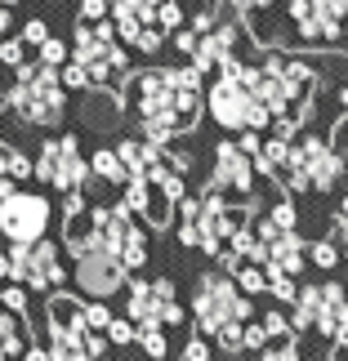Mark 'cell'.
<instances>
[{
    "label": "cell",
    "instance_id": "obj_1",
    "mask_svg": "<svg viewBox=\"0 0 348 361\" xmlns=\"http://www.w3.org/2000/svg\"><path fill=\"white\" fill-rule=\"evenodd\" d=\"M13 72H18V85H13V94H9L13 116L27 121V125H40V130L59 125L63 107H67V90H63L59 67H49V63H18Z\"/></svg>",
    "mask_w": 348,
    "mask_h": 361
},
{
    "label": "cell",
    "instance_id": "obj_2",
    "mask_svg": "<svg viewBox=\"0 0 348 361\" xmlns=\"http://www.w3.org/2000/svg\"><path fill=\"white\" fill-rule=\"evenodd\" d=\"M130 107L138 116V130H143V138H152V143L170 147L179 130V90L170 80V67H157V72H143L138 80H130Z\"/></svg>",
    "mask_w": 348,
    "mask_h": 361
},
{
    "label": "cell",
    "instance_id": "obj_3",
    "mask_svg": "<svg viewBox=\"0 0 348 361\" xmlns=\"http://www.w3.org/2000/svg\"><path fill=\"white\" fill-rule=\"evenodd\" d=\"M45 312H49V353L59 361H85L107 353V330H94L85 322V303L54 290Z\"/></svg>",
    "mask_w": 348,
    "mask_h": 361
},
{
    "label": "cell",
    "instance_id": "obj_4",
    "mask_svg": "<svg viewBox=\"0 0 348 361\" xmlns=\"http://www.w3.org/2000/svg\"><path fill=\"white\" fill-rule=\"evenodd\" d=\"M236 224L241 219L232 214L224 192H201V197L179 201V245H201L205 255H219Z\"/></svg>",
    "mask_w": 348,
    "mask_h": 361
},
{
    "label": "cell",
    "instance_id": "obj_5",
    "mask_svg": "<svg viewBox=\"0 0 348 361\" xmlns=\"http://www.w3.org/2000/svg\"><path fill=\"white\" fill-rule=\"evenodd\" d=\"M192 317H197V330L210 339L215 330L228 326V322H250V317H255V303L236 286L232 272L228 276L224 272H201L197 290H192Z\"/></svg>",
    "mask_w": 348,
    "mask_h": 361
},
{
    "label": "cell",
    "instance_id": "obj_6",
    "mask_svg": "<svg viewBox=\"0 0 348 361\" xmlns=\"http://www.w3.org/2000/svg\"><path fill=\"white\" fill-rule=\"evenodd\" d=\"M72 59L85 63V72L94 76V85H116V80L130 72V54H125L112 18L80 23L76 36H72Z\"/></svg>",
    "mask_w": 348,
    "mask_h": 361
},
{
    "label": "cell",
    "instance_id": "obj_7",
    "mask_svg": "<svg viewBox=\"0 0 348 361\" xmlns=\"http://www.w3.org/2000/svg\"><path fill=\"white\" fill-rule=\"evenodd\" d=\"M348 174V161L330 147V138H299L290 147V165H286V188L295 192H330Z\"/></svg>",
    "mask_w": 348,
    "mask_h": 361
},
{
    "label": "cell",
    "instance_id": "obj_8",
    "mask_svg": "<svg viewBox=\"0 0 348 361\" xmlns=\"http://www.w3.org/2000/svg\"><path fill=\"white\" fill-rule=\"evenodd\" d=\"M85 219H90V228L99 232L103 250H112L130 272H138L148 263V237H143V228L134 224L130 205H94V210H85Z\"/></svg>",
    "mask_w": 348,
    "mask_h": 361
},
{
    "label": "cell",
    "instance_id": "obj_9",
    "mask_svg": "<svg viewBox=\"0 0 348 361\" xmlns=\"http://www.w3.org/2000/svg\"><path fill=\"white\" fill-rule=\"evenodd\" d=\"M125 317H130L134 326H179L184 322V303L174 295V281H148V276H134V281H125Z\"/></svg>",
    "mask_w": 348,
    "mask_h": 361
},
{
    "label": "cell",
    "instance_id": "obj_10",
    "mask_svg": "<svg viewBox=\"0 0 348 361\" xmlns=\"http://www.w3.org/2000/svg\"><path fill=\"white\" fill-rule=\"evenodd\" d=\"M9 281H23L32 290H59L67 281L63 263H59V245L36 237V241H13L9 245Z\"/></svg>",
    "mask_w": 348,
    "mask_h": 361
},
{
    "label": "cell",
    "instance_id": "obj_11",
    "mask_svg": "<svg viewBox=\"0 0 348 361\" xmlns=\"http://www.w3.org/2000/svg\"><path fill=\"white\" fill-rule=\"evenodd\" d=\"M286 13H290V23L299 27V40H304V45L348 49V40H344L348 13L340 9V0H290Z\"/></svg>",
    "mask_w": 348,
    "mask_h": 361
},
{
    "label": "cell",
    "instance_id": "obj_12",
    "mask_svg": "<svg viewBox=\"0 0 348 361\" xmlns=\"http://www.w3.org/2000/svg\"><path fill=\"white\" fill-rule=\"evenodd\" d=\"M40 183H49V188H59V192H72V188H85V178H90V161L80 157V143L72 134H63V138H49L45 147H40V157H36V170H32Z\"/></svg>",
    "mask_w": 348,
    "mask_h": 361
},
{
    "label": "cell",
    "instance_id": "obj_13",
    "mask_svg": "<svg viewBox=\"0 0 348 361\" xmlns=\"http://www.w3.org/2000/svg\"><path fill=\"white\" fill-rule=\"evenodd\" d=\"M72 281H76V290L85 299H112L116 290H125V281H130V268H125L112 250L94 245L90 255H76Z\"/></svg>",
    "mask_w": 348,
    "mask_h": 361
},
{
    "label": "cell",
    "instance_id": "obj_14",
    "mask_svg": "<svg viewBox=\"0 0 348 361\" xmlns=\"http://www.w3.org/2000/svg\"><path fill=\"white\" fill-rule=\"evenodd\" d=\"M49 201L40 197V192H23L13 188L5 201H0V232H5L9 241H36L49 232Z\"/></svg>",
    "mask_w": 348,
    "mask_h": 361
},
{
    "label": "cell",
    "instance_id": "obj_15",
    "mask_svg": "<svg viewBox=\"0 0 348 361\" xmlns=\"http://www.w3.org/2000/svg\"><path fill=\"white\" fill-rule=\"evenodd\" d=\"M255 99H259L255 90L241 85L232 72H224V67H219V80L210 85V94H205V107H210V116L224 125V130L241 134L246 125H250V103H255Z\"/></svg>",
    "mask_w": 348,
    "mask_h": 361
},
{
    "label": "cell",
    "instance_id": "obj_16",
    "mask_svg": "<svg viewBox=\"0 0 348 361\" xmlns=\"http://www.w3.org/2000/svg\"><path fill=\"white\" fill-rule=\"evenodd\" d=\"M205 192H224V197H246L255 192V161L241 143H219L215 147V170L205 178Z\"/></svg>",
    "mask_w": 348,
    "mask_h": 361
},
{
    "label": "cell",
    "instance_id": "obj_17",
    "mask_svg": "<svg viewBox=\"0 0 348 361\" xmlns=\"http://www.w3.org/2000/svg\"><path fill=\"white\" fill-rule=\"evenodd\" d=\"M232 49H236V27L232 23H215L210 32H201L197 36V49H192V63L201 67V72H219V63L232 59Z\"/></svg>",
    "mask_w": 348,
    "mask_h": 361
},
{
    "label": "cell",
    "instance_id": "obj_18",
    "mask_svg": "<svg viewBox=\"0 0 348 361\" xmlns=\"http://www.w3.org/2000/svg\"><path fill=\"white\" fill-rule=\"evenodd\" d=\"M116 152H121V161H125V170H130V174L157 178L165 170V147L152 143V138H121Z\"/></svg>",
    "mask_w": 348,
    "mask_h": 361
},
{
    "label": "cell",
    "instance_id": "obj_19",
    "mask_svg": "<svg viewBox=\"0 0 348 361\" xmlns=\"http://www.w3.org/2000/svg\"><path fill=\"white\" fill-rule=\"evenodd\" d=\"M268 263H277V268L290 272V276L304 272V263H308V245H304V237H299L295 228H282L268 241Z\"/></svg>",
    "mask_w": 348,
    "mask_h": 361
},
{
    "label": "cell",
    "instance_id": "obj_20",
    "mask_svg": "<svg viewBox=\"0 0 348 361\" xmlns=\"http://www.w3.org/2000/svg\"><path fill=\"white\" fill-rule=\"evenodd\" d=\"M344 322H348V295H344V286L326 281L322 286V299H317V322H313V330L330 339Z\"/></svg>",
    "mask_w": 348,
    "mask_h": 361
},
{
    "label": "cell",
    "instance_id": "obj_21",
    "mask_svg": "<svg viewBox=\"0 0 348 361\" xmlns=\"http://www.w3.org/2000/svg\"><path fill=\"white\" fill-rule=\"evenodd\" d=\"M290 147H295V138H282V134H268L255 157V170H263L268 178H277L282 183L286 178V165H290Z\"/></svg>",
    "mask_w": 348,
    "mask_h": 361
},
{
    "label": "cell",
    "instance_id": "obj_22",
    "mask_svg": "<svg viewBox=\"0 0 348 361\" xmlns=\"http://www.w3.org/2000/svg\"><path fill=\"white\" fill-rule=\"evenodd\" d=\"M90 174H99L103 183H121L125 188V178H130V170H125V161H121V152L116 147H99L90 157Z\"/></svg>",
    "mask_w": 348,
    "mask_h": 361
},
{
    "label": "cell",
    "instance_id": "obj_23",
    "mask_svg": "<svg viewBox=\"0 0 348 361\" xmlns=\"http://www.w3.org/2000/svg\"><path fill=\"white\" fill-rule=\"evenodd\" d=\"M317 299H322V286H299L295 303H290V322H295V330H313V322H317Z\"/></svg>",
    "mask_w": 348,
    "mask_h": 361
},
{
    "label": "cell",
    "instance_id": "obj_24",
    "mask_svg": "<svg viewBox=\"0 0 348 361\" xmlns=\"http://www.w3.org/2000/svg\"><path fill=\"white\" fill-rule=\"evenodd\" d=\"M23 353H27V343L18 335V312L0 308V357H23Z\"/></svg>",
    "mask_w": 348,
    "mask_h": 361
},
{
    "label": "cell",
    "instance_id": "obj_25",
    "mask_svg": "<svg viewBox=\"0 0 348 361\" xmlns=\"http://www.w3.org/2000/svg\"><path fill=\"white\" fill-rule=\"evenodd\" d=\"M232 276H236V286H241L250 299L268 290V272H263V263H250V259H241V263H236V272H232Z\"/></svg>",
    "mask_w": 348,
    "mask_h": 361
},
{
    "label": "cell",
    "instance_id": "obj_26",
    "mask_svg": "<svg viewBox=\"0 0 348 361\" xmlns=\"http://www.w3.org/2000/svg\"><path fill=\"white\" fill-rule=\"evenodd\" d=\"M138 348H143L148 357H165L170 353V339H165V326H138Z\"/></svg>",
    "mask_w": 348,
    "mask_h": 361
},
{
    "label": "cell",
    "instance_id": "obj_27",
    "mask_svg": "<svg viewBox=\"0 0 348 361\" xmlns=\"http://www.w3.org/2000/svg\"><path fill=\"white\" fill-rule=\"evenodd\" d=\"M0 174H9V178H32V161L27 157H18V152H13L9 143H0Z\"/></svg>",
    "mask_w": 348,
    "mask_h": 361
},
{
    "label": "cell",
    "instance_id": "obj_28",
    "mask_svg": "<svg viewBox=\"0 0 348 361\" xmlns=\"http://www.w3.org/2000/svg\"><path fill=\"white\" fill-rule=\"evenodd\" d=\"M157 188H161V197L170 201V205H179V201L188 197V183H184V174H179V170H170V165H165V170L157 174Z\"/></svg>",
    "mask_w": 348,
    "mask_h": 361
},
{
    "label": "cell",
    "instance_id": "obj_29",
    "mask_svg": "<svg viewBox=\"0 0 348 361\" xmlns=\"http://www.w3.org/2000/svg\"><path fill=\"white\" fill-rule=\"evenodd\" d=\"M241 335H246V322H228V326H219L210 339H215V343H219V348H224V353H246Z\"/></svg>",
    "mask_w": 348,
    "mask_h": 361
},
{
    "label": "cell",
    "instance_id": "obj_30",
    "mask_svg": "<svg viewBox=\"0 0 348 361\" xmlns=\"http://www.w3.org/2000/svg\"><path fill=\"white\" fill-rule=\"evenodd\" d=\"M59 76H63V90H90L94 85V76L85 72V63H76V59H67L59 67Z\"/></svg>",
    "mask_w": 348,
    "mask_h": 361
},
{
    "label": "cell",
    "instance_id": "obj_31",
    "mask_svg": "<svg viewBox=\"0 0 348 361\" xmlns=\"http://www.w3.org/2000/svg\"><path fill=\"white\" fill-rule=\"evenodd\" d=\"M134 339H138V326L130 322V317H112V322H107V343H116V348H130Z\"/></svg>",
    "mask_w": 348,
    "mask_h": 361
},
{
    "label": "cell",
    "instance_id": "obj_32",
    "mask_svg": "<svg viewBox=\"0 0 348 361\" xmlns=\"http://www.w3.org/2000/svg\"><path fill=\"white\" fill-rule=\"evenodd\" d=\"M263 330H268V339H282V343H295V322L282 312H263Z\"/></svg>",
    "mask_w": 348,
    "mask_h": 361
},
{
    "label": "cell",
    "instance_id": "obj_33",
    "mask_svg": "<svg viewBox=\"0 0 348 361\" xmlns=\"http://www.w3.org/2000/svg\"><path fill=\"white\" fill-rule=\"evenodd\" d=\"M340 259H344V250H340L335 241H317V245L308 250V263H317L322 272H330V268H335Z\"/></svg>",
    "mask_w": 348,
    "mask_h": 361
},
{
    "label": "cell",
    "instance_id": "obj_34",
    "mask_svg": "<svg viewBox=\"0 0 348 361\" xmlns=\"http://www.w3.org/2000/svg\"><path fill=\"white\" fill-rule=\"evenodd\" d=\"M130 45H134L138 54H148V59H152V54H157V49L165 45V32H161V27H157V23H148V27H143V32H138V36L130 40Z\"/></svg>",
    "mask_w": 348,
    "mask_h": 361
},
{
    "label": "cell",
    "instance_id": "obj_35",
    "mask_svg": "<svg viewBox=\"0 0 348 361\" xmlns=\"http://www.w3.org/2000/svg\"><path fill=\"white\" fill-rule=\"evenodd\" d=\"M157 27H161V32L184 27V9H179V0H161V5H157Z\"/></svg>",
    "mask_w": 348,
    "mask_h": 361
},
{
    "label": "cell",
    "instance_id": "obj_36",
    "mask_svg": "<svg viewBox=\"0 0 348 361\" xmlns=\"http://www.w3.org/2000/svg\"><path fill=\"white\" fill-rule=\"evenodd\" d=\"M36 49H40V63H49V67H63L67 63V45H63V40H54V36H45Z\"/></svg>",
    "mask_w": 348,
    "mask_h": 361
},
{
    "label": "cell",
    "instance_id": "obj_37",
    "mask_svg": "<svg viewBox=\"0 0 348 361\" xmlns=\"http://www.w3.org/2000/svg\"><path fill=\"white\" fill-rule=\"evenodd\" d=\"M0 308H9V312H27V286L18 281V286H5V290H0Z\"/></svg>",
    "mask_w": 348,
    "mask_h": 361
},
{
    "label": "cell",
    "instance_id": "obj_38",
    "mask_svg": "<svg viewBox=\"0 0 348 361\" xmlns=\"http://www.w3.org/2000/svg\"><path fill=\"white\" fill-rule=\"evenodd\" d=\"M112 308H107V299H94V303H85V322L94 326V330H107V322H112Z\"/></svg>",
    "mask_w": 348,
    "mask_h": 361
},
{
    "label": "cell",
    "instance_id": "obj_39",
    "mask_svg": "<svg viewBox=\"0 0 348 361\" xmlns=\"http://www.w3.org/2000/svg\"><path fill=\"white\" fill-rule=\"evenodd\" d=\"M268 219H272V224H277V228H295V224H299V214H295V205H290L286 197H282V201H272V210H268Z\"/></svg>",
    "mask_w": 348,
    "mask_h": 361
},
{
    "label": "cell",
    "instance_id": "obj_40",
    "mask_svg": "<svg viewBox=\"0 0 348 361\" xmlns=\"http://www.w3.org/2000/svg\"><path fill=\"white\" fill-rule=\"evenodd\" d=\"M241 343H246V353H263V343H268V330H263V322H246Z\"/></svg>",
    "mask_w": 348,
    "mask_h": 361
},
{
    "label": "cell",
    "instance_id": "obj_41",
    "mask_svg": "<svg viewBox=\"0 0 348 361\" xmlns=\"http://www.w3.org/2000/svg\"><path fill=\"white\" fill-rule=\"evenodd\" d=\"M107 13H112L107 0H80V23H99V18H107Z\"/></svg>",
    "mask_w": 348,
    "mask_h": 361
},
{
    "label": "cell",
    "instance_id": "obj_42",
    "mask_svg": "<svg viewBox=\"0 0 348 361\" xmlns=\"http://www.w3.org/2000/svg\"><path fill=\"white\" fill-rule=\"evenodd\" d=\"M23 49H27V40H0V63H9V67H18L23 63Z\"/></svg>",
    "mask_w": 348,
    "mask_h": 361
},
{
    "label": "cell",
    "instance_id": "obj_43",
    "mask_svg": "<svg viewBox=\"0 0 348 361\" xmlns=\"http://www.w3.org/2000/svg\"><path fill=\"white\" fill-rule=\"evenodd\" d=\"M18 36L27 40V45H40V40L49 36V23H45V18H32V23H23V32H18Z\"/></svg>",
    "mask_w": 348,
    "mask_h": 361
},
{
    "label": "cell",
    "instance_id": "obj_44",
    "mask_svg": "<svg viewBox=\"0 0 348 361\" xmlns=\"http://www.w3.org/2000/svg\"><path fill=\"white\" fill-rule=\"evenodd\" d=\"M197 36H201V32H192V27H174V49L192 59V49H197Z\"/></svg>",
    "mask_w": 348,
    "mask_h": 361
},
{
    "label": "cell",
    "instance_id": "obj_45",
    "mask_svg": "<svg viewBox=\"0 0 348 361\" xmlns=\"http://www.w3.org/2000/svg\"><path fill=\"white\" fill-rule=\"evenodd\" d=\"M330 147H335L340 157L348 161V112L340 116V125H335V130H330Z\"/></svg>",
    "mask_w": 348,
    "mask_h": 361
},
{
    "label": "cell",
    "instance_id": "obj_46",
    "mask_svg": "<svg viewBox=\"0 0 348 361\" xmlns=\"http://www.w3.org/2000/svg\"><path fill=\"white\" fill-rule=\"evenodd\" d=\"M184 357H188V361H205V357H210V343H205V335H192V339L184 343Z\"/></svg>",
    "mask_w": 348,
    "mask_h": 361
},
{
    "label": "cell",
    "instance_id": "obj_47",
    "mask_svg": "<svg viewBox=\"0 0 348 361\" xmlns=\"http://www.w3.org/2000/svg\"><path fill=\"white\" fill-rule=\"evenodd\" d=\"M165 165H170V170H179V174H188V170H192V157H188V152H170V157H165Z\"/></svg>",
    "mask_w": 348,
    "mask_h": 361
},
{
    "label": "cell",
    "instance_id": "obj_48",
    "mask_svg": "<svg viewBox=\"0 0 348 361\" xmlns=\"http://www.w3.org/2000/svg\"><path fill=\"white\" fill-rule=\"evenodd\" d=\"M228 5H232L236 13H259L263 5H268V0H228Z\"/></svg>",
    "mask_w": 348,
    "mask_h": 361
},
{
    "label": "cell",
    "instance_id": "obj_49",
    "mask_svg": "<svg viewBox=\"0 0 348 361\" xmlns=\"http://www.w3.org/2000/svg\"><path fill=\"white\" fill-rule=\"evenodd\" d=\"M13 188H18V178H9V174H0V201H5V197H9V192H13Z\"/></svg>",
    "mask_w": 348,
    "mask_h": 361
},
{
    "label": "cell",
    "instance_id": "obj_50",
    "mask_svg": "<svg viewBox=\"0 0 348 361\" xmlns=\"http://www.w3.org/2000/svg\"><path fill=\"white\" fill-rule=\"evenodd\" d=\"M330 343H335V348H348V322L335 330V335H330Z\"/></svg>",
    "mask_w": 348,
    "mask_h": 361
},
{
    "label": "cell",
    "instance_id": "obj_51",
    "mask_svg": "<svg viewBox=\"0 0 348 361\" xmlns=\"http://www.w3.org/2000/svg\"><path fill=\"white\" fill-rule=\"evenodd\" d=\"M23 357H27V361H45V357H54V353H49V343H45V348H27Z\"/></svg>",
    "mask_w": 348,
    "mask_h": 361
},
{
    "label": "cell",
    "instance_id": "obj_52",
    "mask_svg": "<svg viewBox=\"0 0 348 361\" xmlns=\"http://www.w3.org/2000/svg\"><path fill=\"white\" fill-rule=\"evenodd\" d=\"M335 241H344V259H348V219H340V232H335Z\"/></svg>",
    "mask_w": 348,
    "mask_h": 361
},
{
    "label": "cell",
    "instance_id": "obj_53",
    "mask_svg": "<svg viewBox=\"0 0 348 361\" xmlns=\"http://www.w3.org/2000/svg\"><path fill=\"white\" fill-rule=\"evenodd\" d=\"M5 32H9V5H0V40H5Z\"/></svg>",
    "mask_w": 348,
    "mask_h": 361
},
{
    "label": "cell",
    "instance_id": "obj_54",
    "mask_svg": "<svg viewBox=\"0 0 348 361\" xmlns=\"http://www.w3.org/2000/svg\"><path fill=\"white\" fill-rule=\"evenodd\" d=\"M0 276H9V255H0Z\"/></svg>",
    "mask_w": 348,
    "mask_h": 361
},
{
    "label": "cell",
    "instance_id": "obj_55",
    "mask_svg": "<svg viewBox=\"0 0 348 361\" xmlns=\"http://www.w3.org/2000/svg\"><path fill=\"white\" fill-rule=\"evenodd\" d=\"M340 219H348V197H344V201H340Z\"/></svg>",
    "mask_w": 348,
    "mask_h": 361
},
{
    "label": "cell",
    "instance_id": "obj_56",
    "mask_svg": "<svg viewBox=\"0 0 348 361\" xmlns=\"http://www.w3.org/2000/svg\"><path fill=\"white\" fill-rule=\"evenodd\" d=\"M340 99H344V107H348V85H344V94H340Z\"/></svg>",
    "mask_w": 348,
    "mask_h": 361
},
{
    "label": "cell",
    "instance_id": "obj_57",
    "mask_svg": "<svg viewBox=\"0 0 348 361\" xmlns=\"http://www.w3.org/2000/svg\"><path fill=\"white\" fill-rule=\"evenodd\" d=\"M0 5H13V0H0Z\"/></svg>",
    "mask_w": 348,
    "mask_h": 361
}]
</instances>
